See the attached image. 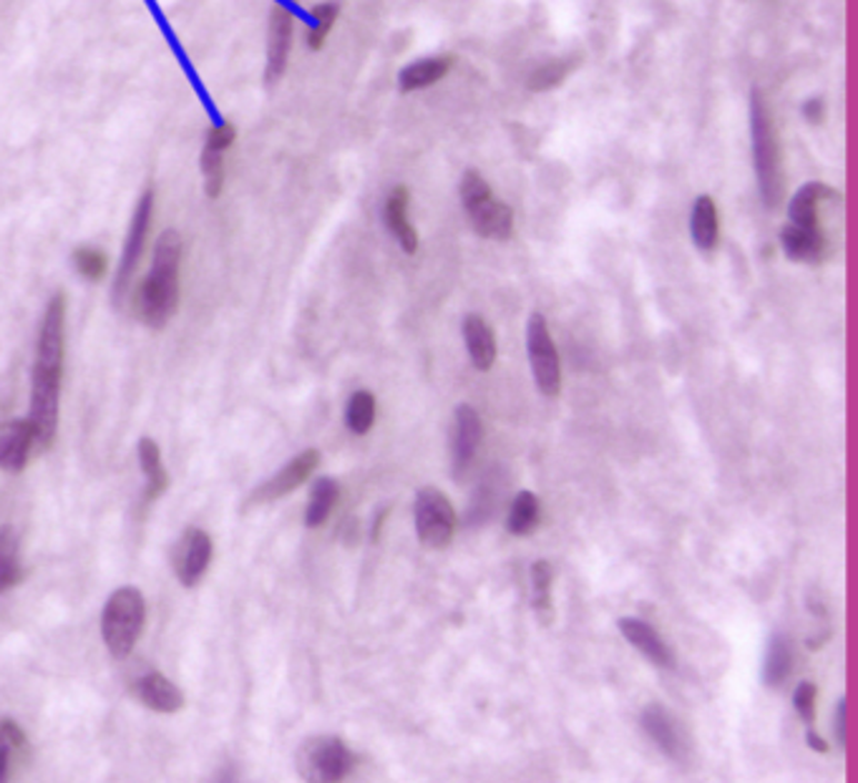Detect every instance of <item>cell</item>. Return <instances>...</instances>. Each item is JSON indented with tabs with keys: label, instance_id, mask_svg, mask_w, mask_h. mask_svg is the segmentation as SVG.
Segmentation results:
<instances>
[{
	"label": "cell",
	"instance_id": "74e56055",
	"mask_svg": "<svg viewBox=\"0 0 858 783\" xmlns=\"http://www.w3.org/2000/svg\"><path fill=\"white\" fill-rule=\"evenodd\" d=\"M826 113H828L826 111V101L821 97H814V99H808L804 103V117H806L808 123H814V127H818V123L826 121Z\"/></svg>",
	"mask_w": 858,
	"mask_h": 783
},
{
	"label": "cell",
	"instance_id": "f35d334b",
	"mask_svg": "<svg viewBox=\"0 0 858 783\" xmlns=\"http://www.w3.org/2000/svg\"><path fill=\"white\" fill-rule=\"evenodd\" d=\"M806 741H808V746L814 749L816 753H828V743L821 739V735L816 733L814 725H810V729H808V733H806Z\"/></svg>",
	"mask_w": 858,
	"mask_h": 783
},
{
	"label": "cell",
	"instance_id": "836d02e7",
	"mask_svg": "<svg viewBox=\"0 0 858 783\" xmlns=\"http://www.w3.org/2000/svg\"><path fill=\"white\" fill-rule=\"evenodd\" d=\"M73 270L89 283H101L109 275V255L93 245H81L73 250Z\"/></svg>",
	"mask_w": 858,
	"mask_h": 783
},
{
	"label": "cell",
	"instance_id": "5b68a950",
	"mask_svg": "<svg viewBox=\"0 0 858 783\" xmlns=\"http://www.w3.org/2000/svg\"><path fill=\"white\" fill-rule=\"evenodd\" d=\"M461 199L476 235L486 240H509L513 232V212L507 202L496 199L489 181L479 171H466L461 179Z\"/></svg>",
	"mask_w": 858,
	"mask_h": 783
},
{
	"label": "cell",
	"instance_id": "2e32d148",
	"mask_svg": "<svg viewBox=\"0 0 858 783\" xmlns=\"http://www.w3.org/2000/svg\"><path fill=\"white\" fill-rule=\"evenodd\" d=\"M780 247H784L788 260L810 262V265L824 262L828 252H831V245H828L824 227L808 229V227L788 225L784 232H780Z\"/></svg>",
	"mask_w": 858,
	"mask_h": 783
},
{
	"label": "cell",
	"instance_id": "83f0119b",
	"mask_svg": "<svg viewBox=\"0 0 858 783\" xmlns=\"http://www.w3.org/2000/svg\"><path fill=\"white\" fill-rule=\"evenodd\" d=\"M541 522V502L533 492H519L517 499L511 502L509 509V519H507V529L517 537H527V534L537 532Z\"/></svg>",
	"mask_w": 858,
	"mask_h": 783
},
{
	"label": "cell",
	"instance_id": "8992f818",
	"mask_svg": "<svg viewBox=\"0 0 858 783\" xmlns=\"http://www.w3.org/2000/svg\"><path fill=\"white\" fill-rule=\"evenodd\" d=\"M154 209H157V195L154 189H144L139 197L137 207H133V217L129 225L127 242H123V252L117 267V283H113V298L121 300L129 293L133 275H137L141 260H144L147 247L151 240V227H154Z\"/></svg>",
	"mask_w": 858,
	"mask_h": 783
},
{
	"label": "cell",
	"instance_id": "ac0fdd59",
	"mask_svg": "<svg viewBox=\"0 0 858 783\" xmlns=\"http://www.w3.org/2000/svg\"><path fill=\"white\" fill-rule=\"evenodd\" d=\"M619 633L625 635V640L632 647H637L647 661L655 663L657 667H672L675 657L670 653V647H667L665 640L660 637V633L650 625L645 623V620L640 617H622L617 623Z\"/></svg>",
	"mask_w": 858,
	"mask_h": 783
},
{
	"label": "cell",
	"instance_id": "52a82bcc",
	"mask_svg": "<svg viewBox=\"0 0 858 783\" xmlns=\"http://www.w3.org/2000/svg\"><path fill=\"white\" fill-rule=\"evenodd\" d=\"M300 773L308 781L336 783L350 776L356 756L338 735H315L300 749Z\"/></svg>",
	"mask_w": 858,
	"mask_h": 783
},
{
	"label": "cell",
	"instance_id": "8fae6325",
	"mask_svg": "<svg viewBox=\"0 0 858 783\" xmlns=\"http://www.w3.org/2000/svg\"><path fill=\"white\" fill-rule=\"evenodd\" d=\"M295 43V8L290 0H280L270 11V28H267V63L265 81L278 83L288 71L290 53Z\"/></svg>",
	"mask_w": 858,
	"mask_h": 783
},
{
	"label": "cell",
	"instance_id": "f546056e",
	"mask_svg": "<svg viewBox=\"0 0 858 783\" xmlns=\"http://www.w3.org/2000/svg\"><path fill=\"white\" fill-rule=\"evenodd\" d=\"M28 749V739L13 718L0 721V781L11 776L13 763Z\"/></svg>",
	"mask_w": 858,
	"mask_h": 783
},
{
	"label": "cell",
	"instance_id": "7a4b0ae2",
	"mask_svg": "<svg viewBox=\"0 0 858 783\" xmlns=\"http://www.w3.org/2000/svg\"><path fill=\"white\" fill-rule=\"evenodd\" d=\"M182 257L184 242L174 229H167L154 245V260L144 280L133 290V313L144 326L161 330L179 310L182 295Z\"/></svg>",
	"mask_w": 858,
	"mask_h": 783
},
{
	"label": "cell",
	"instance_id": "484cf974",
	"mask_svg": "<svg viewBox=\"0 0 858 783\" xmlns=\"http://www.w3.org/2000/svg\"><path fill=\"white\" fill-rule=\"evenodd\" d=\"M790 673H794V645L784 633H776L770 637L766 665H762V683L768 687H780Z\"/></svg>",
	"mask_w": 858,
	"mask_h": 783
},
{
	"label": "cell",
	"instance_id": "7c38bea8",
	"mask_svg": "<svg viewBox=\"0 0 858 783\" xmlns=\"http://www.w3.org/2000/svg\"><path fill=\"white\" fill-rule=\"evenodd\" d=\"M212 537L199 527L184 529L174 544V555H171V567H174V575L182 582V587H197L204 579L209 565H212Z\"/></svg>",
	"mask_w": 858,
	"mask_h": 783
},
{
	"label": "cell",
	"instance_id": "4dcf8cb0",
	"mask_svg": "<svg viewBox=\"0 0 858 783\" xmlns=\"http://www.w3.org/2000/svg\"><path fill=\"white\" fill-rule=\"evenodd\" d=\"M23 579V567L18 559V537L11 527L0 529V592L13 589Z\"/></svg>",
	"mask_w": 858,
	"mask_h": 783
},
{
	"label": "cell",
	"instance_id": "603a6c76",
	"mask_svg": "<svg viewBox=\"0 0 858 783\" xmlns=\"http://www.w3.org/2000/svg\"><path fill=\"white\" fill-rule=\"evenodd\" d=\"M690 232H692V242L700 247V250L710 252L718 247L720 240V212L715 199L702 195L695 199L692 205V217H690Z\"/></svg>",
	"mask_w": 858,
	"mask_h": 783
},
{
	"label": "cell",
	"instance_id": "e575fe53",
	"mask_svg": "<svg viewBox=\"0 0 858 783\" xmlns=\"http://www.w3.org/2000/svg\"><path fill=\"white\" fill-rule=\"evenodd\" d=\"M577 59L569 56V59H551L547 63H541L537 71L529 76V89L531 91H551L557 86L565 83L569 79V73L575 71Z\"/></svg>",
	"mask_w": 858,
	"mask_h": 783
},
{
	"label": "cell",
	"instance_id": "6da1fadb",
	"mask_svg": "<svg viewBox=\"0 0 858 783\" xmlns=\"http://www.w3.org/2000/svg\"><path fill=\"white\" fill-rule=\"evenodd\" d=\"M66 360V295L56 293L46 305L41 328L36 340L31 416L28 422L36 428L41 448H51L59 434L61 378Z\"/></svg>",
	"mask_w": 858,
	"mask_h": 783
},
{
	"label": "cell",
	"instance_id": "277c9868",
	"mask_svg": "<svg viewBox=\"0 0 858 783\" xmlns=\"http://www.w3.org/2000/svg\"><path fill=\"white\" fill-rule=\"evenodd\" d=\"M147 625V603L137 587H119L101 615V637L113 657H129Z\"/></svg>",
	"mask_w": 858,
	"mask_h": 783
},
{
	"label": "cell",
	"instance_id": "d6a6232c",
	"mask_svg": "<svg viewBox=\"0 0 858 783\" xmlns=\"http://www.w3.org/2000/svg\"><path fill=\"white\" fill-rule=\"evenodd\" d=\"M348 428L356 436H366L376 424V396L370 390H356L346 410Z\"/></svg>",
	"mask_w": 858,
	"mask_h": 783
},
{
	"label": "cell",
	"instance_id": "1f68e13d",
	"mask_svg": "<svg viewBox=\"0 0 858 783\" xmlns=\"http://www.w3.org/2000/svg\"><path fill=\"white\" fill-rule=\"evenodd\" d=\"M551 579H555V572H551V565L547 559L533 562L531 567V587H533V609L541 617V623L549 625L551 615H555V603H551Z\"/></svg>",
	"mask_w": 858,
	"mask_h": 783
},
{
	"label": "cell",
	"instance_id": "9a60e30c",
	"mask_svg": "<svg viewBox=\"0 0 858 783\" xmlns=\"http://www.w3.org/2000/svg\"><path fill=\"white\" fill-rule=\"evenodd\" d=\"M453 469L463 472L469 469L476 452L483 442V426L481 416L476 414V408L469 404H461L453 414Z\"/></svg>",
	"mask_w": 858,
	"mask_h": 783
},
{
	"label": "cell",
	"instance_id": "d590c367",
	"mask_svg": "<svg viewBox=\"0 0 858 783\" xmlns=\"http://www.w3.org/2000/svg\"><path fill=\"white\" fill-rule=\"evenodd\" d=\"M816 701H818V687L808 681L798 683L794 693V705H796L798 718L804 721L808 729L816 723Z\"/></svg>",
	"mask_w": 858,
	"mask_h": 783
},
{
	"label": "cell",
	"instance_id": "7402d4cb",
	"mask_svg": "<svg viewBox=\"0 0 858 783\" xmlns=\"http://www.w3.org/2000/svg\"><path fill=\"white\" fill-rule=\"evenodd\" d=\"M451 66H453L451 56H428V59L408 63L406 69L398 73L400 91H406V93L423 91V89H428V86L443 81L448 71H451Z\"/></svg>",
	"mask_w": 858,
	"mask_h": 783
},
{
	"label": "cell",
	"instance_id": "ffe728a7",
	"mask_svg": "<svg viewBox=\"0 0 858 783\" xmlns=\"http://www.w3.org/2000/svg\"><path fill=\"white\" fill-rule=\"evenodd\" d=\"M408 205H411V195L406 187H396L386 199V225L390 235L396 237V242L403 247V252L416 255L418 250V232L408 219Z\"/></svg>",
	"mask_w": 858,
	"mask_h": 783
},
{
	"label": "cell",
	"instance_id": "4316f807",
	"mask_svg": "<svg viewBox=\"0 0 858 783\" xmlns=\"http://www.w3.org/2000/svg\"><path fill=\"white\" fill-rule=\"evenodd\" d=\"M338 499H340L338 482L330 479V476H320L310 489V502H308V509H305V524H308L310 529L322 527V524L330 519Z\"/></svg>",
	"mask_w": 858,
	"mask_h": 783
},
{
	"label": "cell",
	"instance_id": "cb8c5ba5",
	"mask_svg": "<svg viewBox=\"0 0 858 783\" xmlns=\"http://www.w3.org/2000/svg\"><path fill=\"white\" fill-rule=\"evenodd\" d=\"M139 466L147 476L144 504H154L169 489V474L164 469V462H161V452L154 438H141L139 442Z\"/></svg>",
	"mask_w": 858,
	"mask_h": 783
},
{
	"label": "cell",
	"instance_id": "3957f363",
	"mask_svg": "<svg viewBox=\"0 0 858 783\" xmlns=\"http://www.w3.org/2000/svg\"><path fill=\"white\" fill-rule=\"evenodd\" d=\"M750 131H752V161H756V177L760 197L768 209H776L786 192L784 151L776 133L774 113L762 91H752L750 99Z\"/></svg>",
	"mask_w": 858,
	"mask_h": 783
},
{
	"label": "cell",
	"instance_id": "8d00e7d4",
	"mask_svg": "<svg viewBox=\"0 0 858 783\" xmlns=\"http://www.w3.org/2000/svg\"><path fill=\"white\" fill-rule=\"evenodd\" d=\"M836 741H838V749L846 751L848 746V701L841 698L836 705Z\"/></svg>",
	"mask_w": 858,
	"mask_h": 783
},
{
	"label": "cell",
	"instance_id": "5bb4252c",
	"mask_svg": "<svg viewBox=\"0 0 858 783\" xmlns=\"http://www.w3.org/2000/svg\"><path fill=\"white\" fill-rule=\"evenodd\" d=\"M33 444H38L36 428L28 418H13L0 424V469L18 474L26 469Z\"/></svg>",
	"mask_w": 858,
	"mask_h": 783
},
{
	"label": "cell",
	"instance_id": "ab89813d",
	"mask_svg": "<svg viewBox=\"0 0 858 783\" xmlns=\"http://www.w3.org/2000/svg\"><path fill=\"white\" fill-rule=\"evenodd\" d=\"M290 3H298V0H290Z\"/></svg>",
	"mask_w": 858,
	"mask_h": 783
},
{
	"label": "cell",
	"instance_id": "d6986e66",
	"mask_svg": "<svg viewBox=\"0 0 858 783\" xmlns=\"http://www.w3.org/2000/svg\"><path fill=\"white\" fill-rule=\"evenodd\" d=\"M826 199H838V192L828 185H824V181H808L806 187H800L788 205L790 225L821 229L818 209H821Z\"/></svg>",
	"mask_w": 858,
	"mask_h": 783
},
{
	"label": "cell",
	"instance_id": "f1b7e54d",
	"mask_svg": "<svg viewBox=\"0 0 858 783\" xmlns=\"http://www.w3.org/2000/svg\"><path fill=\"white\" fill-rule=\"evenodd\" d=\"M340 18V3L338 0H326V3H318L310 11V26L305 31V43H308L310 51H320L322 46L332 33Z\"/></svg>",
	"mask_w": 858,
	"mask_h": 783
},
{
	"label": "cell",
	"instance_id": "4fadbf2b",
	"mask_svg": "<svg viewBox=\"0 0 858 783\" xmlns=\"http://www.w3.org/2000/svg\"><path fill=\"white\" fill-rule=\"evenodd\" d=\"M318 466H320L318 448H305L302 454H298L292 458V462L285 464L282 469L272 476V479H267L265 484L257 486L255 494L250 496V504H272V502L282 499V496L292 494L295 489H300V486L310 479Z\"/></svg>",
	"mask_w": 858,
	"mask_h": 783
},
{
	"label": "cell",
	"instance_id": "d4e9b609",
	"mask_svg": "<svg viewBox=\"0 0 858 783\" xmlns=\"http://www.w3.org/2000/svg\"><path fill=\"white\" fill-rule=\"evenodd\" d=\"M642 729L657 743V746H660V751L667 753V756L675 759V761L682 756L680 733H677L672 718L665 713L662 705H650V708H645Z\"/></svg>",
	"mask_w": 858,
	"mask_h": 783
},
{
	"label": "cell",
	"instance_id": "ba28073f",
	"mask_svg": "<svg viewBox=\"0 0 858 783\" xmlns=\"http://www.w3.org/2000/svg\"><path fill=\"white\" fill-rule=\"evenodd\" d=\"M416 534L428 549H443L453 539L456 512L448 496L436 486H426L416 496Z\"/></svg>",
	"mask_w": 858,
	"mask_h": 783
},
{
	"label": "cell",
	"instance_id": "e0dca14e",
	"mask_svg": "<svg viewBox=\"0 0 858 783\" xmlns=\"http://www.w3.org/2000/svg\"><path fill=\"white\" fill-rule=\"evenodd\" d=\"M133 693H137V698L154 713L171 715L184 708L182 691H179V687L159 671L141 675L139 681L133 683Z\"/></svg>",
	"mask_w": 858,
	"mask_h": 783
},
{
	"label": "cell",
	"instance_id": "9c48e42d",
	"mask_svg": "<svg viewBox=\"0 0 858 783\" xmlns=\"http://www.w3.org/2000/svg\"><path fill=\"white\" fill-rule=\"evenodd\" d=\"M527 348H529V363H531L533 380H537V388L547 398H557L561 390V363H559L555 340H551L547 318L541 313H533L529 318Z\"/></svg>",
	"mask_w": 858,
	"mask_h": 783
},
{
	"label": "cell",
	"instance_id": "44dd1931",
	"mask_svg": "<svg viewBox=\"0 0 858 783\" xmlns=\"http://www.w3.org/2000/svg\"><path fill=\"white\" fill-rule=\"evenodd\" d=\"M463 340H466V350H469V358L473 363L476 370H491L496 363V338L493 330L489 328L481 315H466L463 318Z\"/></svg>",
	"mask_w": 858,
	"mask_h": 783
},
{
	"label": "cell",
	"instance_id": "30bf717a",
	"mask_svg": "<svg viewBox=\"0 0 858 783\" xmlns=\"http://www.w3.org/2000/svg\"><path fill=\"white\" fill-rule=\"evenodd\" d=\"M235 145H237V127L232 121H219L207 131L202 157H199V167H202L204 195L209 199H219L225 195V185H227L225 157L230 155Z\"/></svg>",
	"mask_w": 858,
	"mask_h": 783
}]
</instances>
